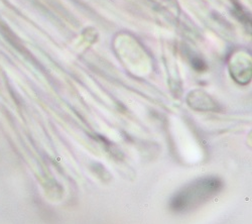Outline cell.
<instances>
[{"label":"cell","mask_w":252,"mask_h":224,"mask_svg":"<svg viewBox=\"0 0 252 224\" xmlns=\"http://www.w3.org/2000/svg\"><path fill=\"white\" fill-rule=\"evenodd\" d=\"M221 187V183L215 178H204L189 185L173 200V206L177 210H184L199 204L213 196Z\"/></svg>","instance_id":"1"}]
</instances>
